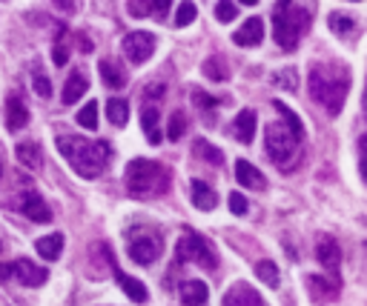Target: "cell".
<instances>
[{
  "mask_svg": "<svg viewBox=\"0 0 367 306\" xmlns=\"http://www.w3.org/2000/svg\"><path fill=\"white\" fill-rule=\"evenodd\" d=\"M57 149L60 155L69 161V166L75 169L81 178H98L106 164H109V155L112 149L106 140H87V137H78V135H60L57 137Z\"/></svg>",
  "mask_w": 367,
  "mask_h": 306,
  "instance_id": "cell-1",
  "label": "cell"
},
{
  "mask_svg": "<svg viewBox=\"0 0 367 306\" xmlns=\"http://www.w3.org/2000/svg\"><path fill=\"white\" fill-rule=\"evenodd\" d=\"M307 89H310V98L316 103H322L330 115H339L344 106V98L350 92V74L333 63H313Z\"/></svg>",
  "mask_w": 367,
  "mask_h": 306,
  "instance_id": "cell-2",
  "label": "cell"
},
{
  "mask_svg": "<svg viewBox=\"0 0 367 306\" xmlns=\"http://www.w3.org/2000/svg\"><path fill=\"white\" fill-rule=\"evenodd\" d=\"M167 189H170V169L167 166H161L155 161H146V158L129 161V166H126V192L132 198L153 200V198L167 195Z\"/></svg>",
  "mask_w": 367,
  "mask_h": 306,
  "instance_id": "cell-3",
  "label": "cell"
},
{
  "mask_svg": "<svg viewBox=\"0 0 367 306\" xmlns=\"http://www.w3.org/2000/svg\"><path fill=\"white\" fill-rule=\"evenodd\" d=\"M310 29V12L296 4H278L273 12V35L284 52H292Z\"/></svg>",
  "mask_w": 367,
  "mask_h": 306,
  "instance_id": "cell-4",
  "label": "cell"
},
{
  "mask_svg": "<svg viewBox=\"0 0 367 306\" xmlns=\"http://www.w3.org/2000/svg\"><path fill=\"white\" fill-rule=\"evenodd\" d=\"M264 140H267V155H270V161H273L275 166L290 169L292 164H296V158H299V140L292 137L278 120H273V123L267 126Z\"/></svg>",
  "mask_w": 367,
  "mask_h": 306,
  "instance_id": "cell-5",
  "label": "cell"
},
{
  "mask_svg": "<svg viewBox=\"0 0 367 306\" xmlns=\"http://www.w3.org/2000/svg\"><path fill=\"white\" fill-rule=\"evenodd\" d=\"M175 255H178V261H184V264H187V261H195V264L204 266V269H215V252L209 249V244H207L198 232H192V229H187V232L181 235Z\"/></svg>",
  "mask_w": 367,
  "mask_h": 306,
  "instance_id": "cell-6",
  "label": "cell"
},
{
  "mask_svg": "<svg viewBox=\"0 0 367 306\" xmlns=\"http://www.w3.org/2000/svg\"><path fill=\"white\" fill-rule=\"evenodd\" d=\"M155 35L153 32H129L126 38H124V55L129 57V63H135V66H141V63H146L153 57V52H155Z\"/></svg>",
  "mask_w": 367,
  "mask_h": 306,
  "instance_id": "cell-7",
  "label": "cell"
},
{
  "mask_svg": "<svg viewBox=\"0 0 367 306\" xmlns=\"http://www.w3.org/2000/svg\"><path fill=\"white\" fill-rule=\"evenodd\" d=\"M164 252V244L155 238V235H138L129 241V258L135 264H143V266H150L158 261V255Z\"/></svg>",
  "mask_w": 367,
  "mask_h": 306,
  "instance_id": "cell-8",
  "label": "cell"
},
{
  "mask_svg": "<svg viewBox=\"0 0 367 306\" xmlns=\"http://www.w3.org/2000/svg\"><path fill=\"white\" fill-rule=\"evenodd\" d=\"M9 278H15L23 286H40V283H46L49 272L29 258H18L15 264H9Z\"/></svg>",
  "mask_w": 367,
  "mask_h": 306,
  "instance_id": "cell-9",
  "label": "cell"
},
{
  "mask_svg": "<svg viewBox=\"0 0 367 306\" xmlns=\"http://www.w3.org/2000/svg\"><path fill=\"white\" fill-rule=\"evenodd\" d=\"M316 258H319V264L327 269V272H339V264H341V249H339V244H336V238H330V235H322L319 238V244H316Z\"/></svg>",
  "mask_w": 367,
  "mask_h": 306,
  "instance_id": "cell-10",
  "label": "cell"
},
{
  "mask_svg": "<svg viewBox=\"0 0 367 306\" xmlns=\"http://www.w3.org/2000/svg\"><path fill=\"white\" fill-rule=\"evenodd\" d=\"M221 306H264V298H261L253 286H247V283H236V286H230V289H227V295H224Z\"/></svg>",
  "mask_w": 367,
  "mask_h": 306,
  "instance_id": "cell-11",
  "label": "cell"
},
{
  "mask_svg": "<svg viewBox=\"0 0 367 306\" xmlns=\"http://www.w3.org/2000/svg\"><path fill=\"white\" fill-rule=\"evenodd\" d=\"M233 40H236L239 46H244V49L258 46V43L264 40V23H261V18H250V21H244V23H241V29L233 35Z\"/></svg>",
  "mask_w": 367,
  "mask_h": 306,
  "instance_id": "cell-12",
  "label": "cell"
},
{
  "mask_svg": "<svg viewBox=\"0 0 367 306\" xmlns=\"http://www.w3.org/2000/svg\"><path fill=\"white\" fill-rule=\"evenodd\" d=\"M26 123H29V109H26L23 98L21 95H9L6 98V126H9V132L23 129Z\"/></svg>",
  "mask_w": 367,
  "mask_h": 306,
  "instance_id": "cell-13",
  "label": "cell"
},
{
  "mask_svg": "<svg viewBox=\"0 0 367 306\" xmlns=\"http://www.w3.org/2000/svg\"><path fill=\"white\" fill-rule=\"evenodd\" d=\"M21 206H23V215H26L29 220H35V223H46V220H52V212H49L46 200H43L38 192H26V195H23V200H21Z\"/></svg>",
  "mask_w": 367,
  "mask_h": 306,
  "instance_id": "cell-14",
  "label": "cell"
},
{
  "mask_svg": "<svg viewBox=\"0 0 367 306\" xmlns=\"http://www.w3.org/2000/svg\"><path fill=\"white\" fill-rule=\"evenodd\" d=\"M87 89H89L87 74H84V72H72L69 81H66V86H63V103H66V106L78 103V101L87 95Z\"/></svg>",
  "mask_w": 367,
  "mask_h": 306,
  "instance_id": "cell-15",
  "label": "cell"
},
{
  "mask_svg": "<svg viewBox=\"0 0 367 306\" xmlns=\"http://www.w3.org/2000/svg\"><path fill=\"white\" fill-rule=\"evenodd\" d=\"M273 106H275V112L281 115V126H284L292 137H296V140L302 143V140H305V123H302V118H299L296 112H292L287 103H281V101H275Z\"/></svg>",
  "mask_w": 367,
  "mask_h": 306,
  "instance_id": "cell-16",
  "label": "cell"
},
{
  "mask_svg": "<svg viewBox=\"0 0 367 306\" xmlns=\"http://www.w3.org/2000/svg\"><path fill=\"white\" fill-rule=\"evenodd\" d=\"M233 135L241 140V143H253L256 137V112L253 109H241L233 120Z\"/></svg>",
  "mask_w": 367,
  "mask_h": 306,
  "instance_id": "cell-17",
  "label": "cell"
},
{
  "mask_svg": "<svg viewBox=\"0 0 367 306\" xmlns=\"http://www.w3.org/2000/svg\"><path fill=\"white\" fill-rule=\"evenodd\" d=\"M209 298V289L204 280H184L181 283V300L184 306H204Z\"/></svg>",
  "mask_w": 367,
  "mask_h": 306,
  "instance_id": "cell-18",
  "label": "cell"
},
{
  "mask_svg": "<svg viewBox=\"0 0 367 306\" xmlns=\"http://www.w3.org/2000/svg\"><path fill=\"white\" fill-rule=\"evenodd\" d=\"M236 178H239V183L247 186V189H264V186H267V183H264V175H261L250 161H236Z\"/></svg>",
  "mask_w": 367,
  "mask_h": 306,
  "instance_id": "cell-19",
  "label": "cell"
},
{
  "mask_svg": "<svg viewBox=\"0 0 367 306\" xmlns=\"http://www.w3.org/2000/svg\"><path fill=\"white\" fill-rule=\"evenodd\" d=\"M112 272H115V278H118V283H121V289L126 292V298H129V300H135V303H143V300H146V286H143L138 278H132V275L121 272L118 266H115Z\"/></svg>",
  "mask_w": 367,
  "mask_h": 306,
  "instance_id": "cell-20",
  "label": "cell"
},
{
  "mask_svg": "<svg viewBox=\"0 0 367 306\" xmlns=\"http://www.w3.org/2000/svg\"><path fill=\"white\" fill-rule=\"evenodd\" d=\"M98 72H101V81L109 86V89H124L126 86V74L121 66H115L112 60H101L98 63Z\"/></svg>",
  "mask_w": 367,
  "mask_h": 306,
  "instance_id": "cell-21",
  "label": "cell"
},
{
  "mask_svg": "<svg viewBox=\"0 0 367 306\" xmlns=\"http://www.w3.org/2000/svg\"><path fill=\"white\" fill-rule=\"evenodd\" d=\"M190 192H192V203H195V209H201V212H209V209H215L218 198H215V192H212V189H209L204 181H192Z\"/></svg>",
  "mask_w": 367,
  "mask_h": 306,
  "instance_id": "cell-22",
  "label": "cell"
},
{
  "mask_svg": "<svg viewBox=\"0 0 367 306\" xmlns=\"http://www.w3.org/2000/svg\"><path fill=\"white\" fill-rule=\"evenodd\" d=\"M35 249H38V255H40V258H46V261H57V258H60V252H63V235H60V232H52V235H46V238H38Z\"/></svg>",
  "mask_w": 367,
  "mask_h": 306,
  "instance_id": "cell-23",
  "label": "cell"
},
{
  "mask_svg": "<svg viewBox=\"0 0 367 306\" xmlns=\"http://www.w3.org/2000/svg\"><path fill=\"white\" fill-rule=\"evenodd\" d=\"M204 74H207V81L224 84V81H230V66H227V60H224L221 55H212V57H207V63H204Z\"/></svg>",
  "mask_w": 367,
  "mask_h": 306,
  "instance_id": "cell-24",
  "label": "cell"
},
{
  "mask_svg": "<svg viewBox=\"0 0 367 306\" xmlns=\"http://www.w3.org/2000/svg\"><path fill=\"white\" fill-rule=\"evenodd\" d=\"M15 155H18V161H21L23 166H29V169H38V166H40V146H38V143H21V146L15 149Z\"/></svg>",
  "mask_w": 367,
  "mask_h": 306,
  "instance_id": "cell-25",
  "label": "cell"
},
{
  "mask_svg": "<svg viewBox=\"0 0 367 306\" xmlns=\"http://www.w3.org/2000/svg\"><path fill=\"white\" fill-rule=\"evenodd\" d=\"M106 118H109L112 126H124V123L129 120V103L121 101V98H112V101L106 103Z\"/></svg>",
  "mask_w": 367,
  "mask_h": 306,
  "instance_id": "cell-26",
  "label": "cell"
},
{
  "mask_svg": "<svg viewBox=\"0 0 367 306\" xmlns=\"http://www.w3.org/2000/svg\"><path fill=\"white\" fill-rule=\"evenodd\" d=\"M141 120H143V135H146V140H150V143H161V129H158V112H155L153 106H150V109H143Z\"/></svg>",
  "mask_w": 367,
  "mask_h": 306,
  "instance_id": "cell-27",
  "label": "cell"
},
{
  "mask_svg": "<svg viewBox=\"0 0 367 306\" xmlns=\"http://www.w3.org/2000/svg\"><path fill=\"white\" fill-rule=\"evenodd\" d=\"M256 275H258L267 286H278V280H281L278 266H275L273 261H258V264H256Z\"/></svg>",
  "mask_w": 367,
  "mask_h": 306,
  "instance_id": "cell-28",
  "label": "cell"
},
{
  "mask_svg": "<svg viewBox=\"0 0 367 306\" xmlns=\"http://www.w3.org/2000/svg\"><path fill=\"white\" fill-rule=\"evenodd\" d=\"M167 6H170L167 0H153V4H143V0H141V4H135V0H132V4H126L132 18H146V15H153V9H167Z\"/></svg>",
  "mask_w": 367,
  "mask_h": 306,
  "instance_id": "cell-29",
  "label": "cell"
},
{
  "mask_svg": "<svg viewBox=\"0 0 367 306\" xmlns=\"http://www.w3.org/2000/svg\"><path fill=\"white\" fill-rule=\"evenodd\" d=\"M195 152H198V158H204V161H209V164H221V161H224L221 149H215V146L207 143V140H195Z\"/></svg>",
  "mask_w": 367,
  "mask_h": 306,
  "instance_id": "cell-30",
  "label": "cell"
},
{
  "mask_svg": "<svg viewBox=\"0 0 367 306\" xmlns=\"http://www.w3.org/2000/svg\"><path fill=\"white\" fill-rule=\"evenodd\" d=\"M330 29L344 38V35H350V32L356 29V23H353V18H347V15H341V12H333V15H330Z\"/></svg>",
  "mask_w": 367,
  "mask_h": 306,
  "instance_id": "cell-31",
  "label": "cell"
},
{
  "mask_svg": "<svg viewBox=\"0 0 367 306\" xmlns=\"http://www.w3.org/2000/svg\"><path fill=\"white\" fill-rule=\"evenodd\" d=\"M78 123H81L84 129H95V126H98V103H95V101L87 103V106L78 112Z\"/></svg>",
  "mask_w": 367,
  "mask_h": 306,
  "instance_id": "cell-32",
  "label": "cell"
},
{
  "mask_svg": "<svg viewBox=\"0 0 367 306\" xmlns=\"http://www.w3.org/2000/svg\"><path fill=\"white\" fill-rule=\"evenodd\" d=\"M184 129H187V118H184V112H172V118H170V129H167V137H170V140H181Z\"/></svg>",
  "mask_w": 367,
  "mask_h": 306,
  "instance_id": "cell-33",
  "label": "cell"
},
{
  "mask_svg": "<svg viewBox=\"0 0 367 306\" xmlns=\"http://www.w3.org/2000/svg\"><path fill=\"white\" fill-rule=\"evenodd\" d=\"M307 283L313 286V292L316 295H324V298H336V283H327L324 278H319V275H313V278H307Z\"/></svg>",
  "mask_w": 367,
  "mask_h": 306,
  "instance_id": "cell-34",
  "label": "cell"
},
{
  "mask_svg": "<svg viewBox=\"0 0 367 306\" xmlns=\"http://www.w3.org/2000/svg\"><path fill=\"white\" fill-rule=\"evenodd\" d=\"M195 15H198L195 4H181V6H178V15H175V23H178V26H190V23L195 21Z\"/></svg>",
  "mask_w": 367,
  "mask_h": 306,
  "instance_id": "cell-35",
  "label": "cell"
},
{
  "mask_svg": "<svg viewBox=\"0 0 367 306\" xmlns=\"http://www.w3.org/2000/svg\"><path fill=\"white\" fill-rule=\"evenodd\" d=\"M236 15H239V6H236V4H218V6H215V18L221 21V23L236 21Z\"/></svg>",
  "mask_w": 367,
  "mask_h": 306,
  "instance_id": "cell-36",
  "label": "cell"
},
{
  "mask_svg": "<svg viewBox=\"0 0 367 306\" xmlns=\"http://www.w3.org/2000/svg\"><path fill=\"white\" fill-rule=\"evenodd\" d=\"M35 92H38L40 98H49V95H52V84H49V78H46V74H40L38 69H35Z\"/></svg>",
  "mask_w": 367,
  "mask_h": 306,
  "instance_id": "cell-37",
  "label": "cell"
},
{
  "mask_svg": "<svg viewBox=\"0 0 367 306\" xmlns=\"http://www.w3.org/2000/svg\"><path fill=\"white\" fill-rule=\"evenodd\" d=\"M230 209L236 215H247V198L241 192H230Z\"/></svg>",
  "mask_w": 367,
  "mask_h": 306,
  "instance_id": "cell-38",
  "label": "cell"
},
{
  "mask_svg": "<svg viewBox=\"0 0 367 306\" xmlns=\"http://www.w3.org/2000/svg\"><path fill=\"white\" fill-rule=\"evenodd\" d=\"M192 98L198 101V106H201V109H212V106H215V98H209V95H204V92H198V89L192 92Z\"/></svg>",
  "mask_w": 367,
  "mask_h": 306,
  "instance_id": "cell-39",
  "label": "cell"
},
{
  "mask_svg": "<svg viewBox=\"0 0 367 306\" xmlns=\"http://www.w3.org/2000/svg\"><path fill=\"white\" fill-rule=\"evenodd\" d=\"M52 57H55V63H57V66H63V63H66V57H69V55H66V49H63V46H60V43H57V46H55V52H52Z\"/></svg>",
  "mask_w": 367,
  "mask_h": 306,
  "instance_id": "cell-40",
  "label": "cell"
},
{
  "mask_svg": "<svg viewBox=\"0 0 367 306\" xmlns=\"http://www.w3.org/2000/svg\"><path fill=\"white\" fill-rule=\"evenodd\" d=\"M0 172H4V166H0Z\"/></svg>",
  "mask_w": 367,
  "mask_h": 306,
  "instance_id": "cell-41",
  "label": "cell"
}]
</instances>
